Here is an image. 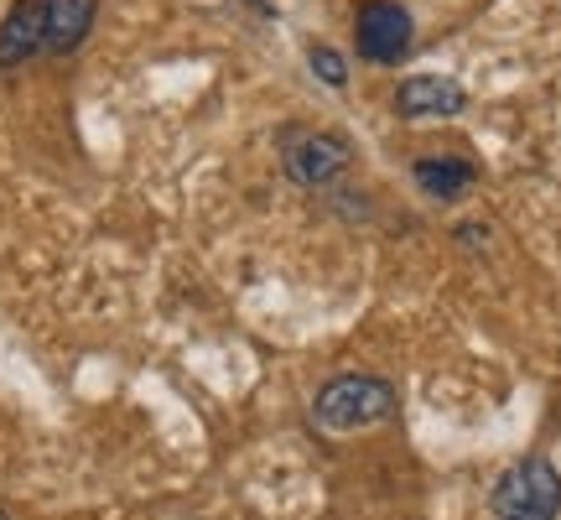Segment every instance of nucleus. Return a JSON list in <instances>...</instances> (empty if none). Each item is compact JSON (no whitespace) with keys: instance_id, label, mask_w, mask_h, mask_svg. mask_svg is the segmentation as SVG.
<instances>
[{"instance_id":"1","label":"nucleus","mask_w":561,"mask_h":520,"mask_svg":"<svg viewBox=\"0 0 561 520\" xmlns=\"http://www.w3.org/2000/svg\"><path fill=\"white\" fill-rule=\"evenodd\" d=\"M396 385L390 381H375V375H339V381H328L312 400V417L318 427L328 432H359V427H375V421H390L396 417Z\"/></svg>"},{"instance_id":"2","label":"nucleus","mask_w":561,"mask_h":520,"mask_svg":"<svg viewBox=\"0 0 561 520\" xmlns=\"http://www.w3.org/2000/svg\"><path fill=\"white\" fill-rule=\"evenodd\" d=\"M494 520H557L561 516V474L557 463L530 453V459L510 463L489 495Z\"/></svg>"},{"instance_id":"3","label":"nucleus","mask_w":561,"mask_h":520,"mask_svg":"<svg viewBox=\"0 0 561 520\" xmlns=\"http://www.w3.org/2000/svg\"><path fill=\"white\" fill-rule=\"evenodd\" d=\"M280 167L286 178L301 182V188H328L348 167V140L333 136V131H280Z\"/></svg>"},{"instance_id":"4","label":"nucleus","mask_w":561,"mask_h":520,"mask_svg":"<svg viewBox=\"0 0 561 520\" xmlns=\"http://www.w3.org/2000/svg\"><path fill=\"white\" fill-rule=\"evenodd\" d=\"M354 37L364 63H401L411 53V16L396 0H364L354 11Z\"/></svg>"},{"instance_id":"5","label":"nucleus","mask_w":561,"mask_h":520,"mask_svg":"<svg viewBox=\"0 0 561 520\" xmlns=\"http://www.w3.org/2000/svg\"><path fill=\"white\" fill-rule=\"evenodd\" d=\"M468 94L458 79H442V74H411L396 89V110L405 121H437V115H458Z\"/></svg>"},{"instance_id":"6","label":"nucleus","mask_w":561,"mask_h":520,"mask_svg":"<svg viewBox=\"0 0 561 520\" xmlns=\"http://www.w3.org/2000/svg\"><path fill=\"white\" fill-rule=\"evenodd\" d=\"M47 47V0H16L0 21V68H21Z\"/></svg>"},{"instance_id":"7","label":"nucleus","mask_w":561,"mask_h":520,"mask_svg":"<svg viewBox=\"0 0 561 520\" xmlns=\"http://www.w3.org/2000/svg\"><path fill=\"white\" fill-rule=\"evenodd\" d=\"M94 26V0H47V47L42 53H73Z\"/></svg>"},{"instance_id":"8","label":"nucleus","mask_w":561,"mask_h":520,"mask_svg":"<svg viewBox=\"0 0 561 520\" xmlns=\"http://www.w3.org/2000/svg\"><path fill=\"white\" fill-rule=\"evenodd\" d=\"M468 182H473V167L462 157H421L416 161V188L426 199H458Z\"/></svg>"},{"instance_id":"9","label":"nucleus","mask_w":561,"mask_h":520,"mask_svg":"<svg viewBox=\"0 0 561 520\" xmlns=\"http://www.w3.org/2000/svg\"><path fill=\"white\" fill-rule=\"evenodd\" d=\"M307 63H312V74H318L328 89H343V83H348V63H343L333 47H312V53H307Z\"/></svg>"}]
</instances>
